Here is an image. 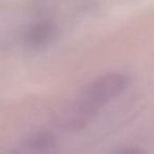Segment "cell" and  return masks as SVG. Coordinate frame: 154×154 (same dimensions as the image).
<instances>
[{
    "mask_svg": "<svg viewBox=\"0 0 154 154\" xmlns=\"http://www.w3.org/2000/svg\"><path fill=\"white\" fill-rule=\"evenodd\" d=\"M52 34V26L43 24L38 26L31 33V41L34 43H41L45 41Z\"/></svg>",
    "mask_w": 154,
    "mask_h": 154,
    "instance_id": "2",
    "label": "cell"
},
{
    "mask_svg": "<svg viewBox=\"0 0 154 154\" xmlns=\"http://www.w3.org/2000/svg\"><path fill=\"white\" fill-rule=\"evenodd\" d=\"M129 82L130 79L125 74L109 73L103 75L85 88L82 97L77 103H80L85 111L92 116L100 106L122 94L129 86Z\"/></svg>",
    "mask_w": 154,
    "mask_h": 154,
    "instance_id": "1",
    "label": "cell"
}]
</instances>
